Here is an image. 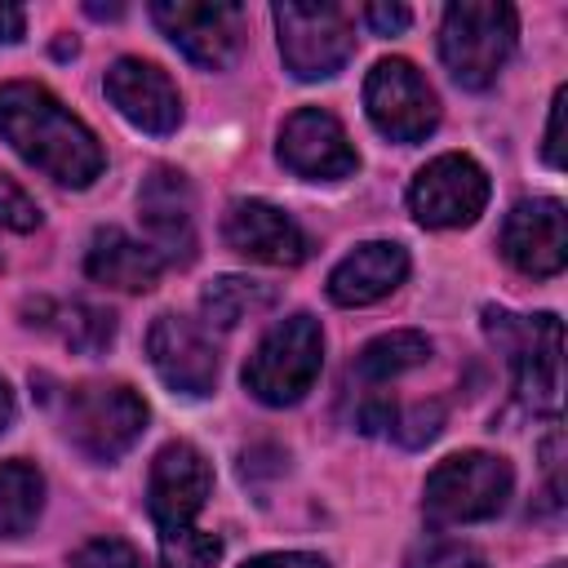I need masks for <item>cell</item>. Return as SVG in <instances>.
<instances>
[{
  "instance_id": "cell-1",
  "label": "cell",
  "mask_w": 568,
  "mask_h": 568,
  "mask_svg": "<svg viewBox=\"0 0 568 568\" xmlns=\"http://www.w3.org/2000/svg\"><path fill=\"white\" fill-rule=\"evenodd\" d=\"M0 138L44 178L62 186H89L102 169V142L93 129L71 115L62 98H53L44 84L9 80L0 84Z\"/></svg>"
},
{
  "instance_id": "cell-2",
  "label": "cell",
  "mask_w": 568,
  "mask_h": 568,
  "mask_svg": "<svg viewBox=\"0 0 568 568\" xmlns=\"http://www.w3.org/2000/svg\"><path fill=\"white\" fill-rule=\"evenodd\" d=\"M484 333L506 355L515 390L528 408L555 413L564 382V328L555 315H515L506 306H484Z\"/></svg>"
},
{
  "instance_id": "cell-3",
  "label": "cell",
  "mask_w": 568,
  "mask_h": 568,
  "mask_svg": "<svg viewBox=\"0 0 568 568\" xmlns=\"http://www.w3.org/2000/svg\"><path fill=\"white\" fill-rule=\"evenodd\" d=\"M515 31L519 18L510 4L497 0L448 4L439 22V58L462 89H488L515 49Z\"/></svg>"
},
{
  "instance_id": "cell-4",
  "label": "cell",
  "mask_w": 568,
  "mask_h": 568,
  "mask_svg": "<svg viewBox=\"0 0 568 568\" xmlns=\"http://www.w3.org/2000/svg\"><path fill=\"white\" fill-rule=\"evenodd\" d=\"M320 368H324V333L311 315L297 311L262 333V342L244 364V386L253 399L271 408H288L315 386Z\"/></svg>"
},
{
  "instance_id": "cell-5",
  "label": "cell",
  "mask_w": 568,
  "mask_h": 568,
  "mask_svg": "<svg viewBox=\"0 0 568 568\" xmlns=\"http://www.w3.org/2000/svg\"><path fill=\"white\" fill-rule=\"evenodd\" d=\"M515 488V470L497 453H453L444 457L422 488V510L430 524H479L493 519Z\"/></svg>"
},
{
  "instance_id": "cell-6",
  "label": "cell",
  "mask_w": 568,
  "mask_h": 568,
  "mask_svg": "<svg viewBox=\"0 0 568 568\" xmlns=\"http://www.w3.org/2000/svg\"><path fill=\"white\" fill-rule=\"evenodd\" d=\"M142 426H146V404L124 382H84L71 386L62 399V430L93 462L124 457L142 435Z\"/></svg>"
},
{
  "instance_id": "cell-7",
  "label": "cell",
  "mask_w": 568,
  "mask_h": 568,
  "mask_svg": "<svg viewBox=\"0 0 568 568\" xmlns=\"http://www.w3.org/2000/svg\"><path fill=\"white\" fill-rule=\"evenodd\" d=\"M280 58L297 80H328L355 49L351 13L328 0H284L275 4Z\"/></svg>"
},
{
  "instance_id": "cell-8",
  "label": "cell",
  "mask_w": 568,
  "mask_h": 568,
  "mask_svg": "<svg viewBox=\"0 0 568 568\" xmlns=\"http://www.w3.org/2000/svg\"><path fill=\"white\" fill-rule=\"evenodd\" d=\"M364 111L390 142H422L439 124V98L404 58H382L364 80Z\"/></svg>"
},
{
  "instance_id": "cell-9",
  "label": "cell",
  "mask_w": 568,
  "mask_h": 568,
  "mask_svg": "<svg viewBox=\"0 0 568 568\" xmlns=\"http://www.w3.org/2000/svg\"><path fill=\"white\" fill-rule=\"evenodd\" d=\"M488 204V173L470 160V155H435L426 169H417L413 186H408V209L422 226L435 231H453V226H470Z\"/></svg>"
},
{
  "instance_id": "cell-10",
  "label": "cell",
  "mask_w": 568,
  "mask_h": 568,
  "mask_svg": "<svg viewBox=\"0 0 568 568\" xmlns=\"http://www.w3.org/2000/svg\"><path fill=\"white\" fill-rule=\"evenodd\" d=\"M155 27L204 71H226L244 44V9L240 4H191V0H155Z\"/></svg>"
},
{
  "instance_id": "cell-11",
  "label": "cell",
  "mask_w": 568,
  "mask_h": 568,
  "mask_svg": "<svg viewBox=\"0 0 568 568\" xmlns=\"http://www.w3.org/2000/svg\"><path fill=\"white\" fill-rule=\"evenodd\" d=\"M209 493H213V466L195 444L173 439L155 453L151 479H146V510H151L160 537L191 528L195 515L204 510Z\"/></svg>"
},
{
  "instance_id": "cell-12",
  "label": "cell",
  "mask_w": 568,
  "mask_h": 568,
  "mask_svg": "<svg viewBox=\"0 0 568 568\" xmlns=\"http://www.w3.org/2000/svg\"><path fill=\"white\" fill-rule=\"evenodd\" d=\"M138 213L146 226V244L160 253L164 266H186L195 257V200L186 173L155 164L138 186Z\"/></svg>"
},
{
  "instance_id": "cell-13",
  "label": "cell",
  "mask_w": 568,
  "mask_h": 568,
  "mask_svg": "<svg viewBox=\"0 0 568 568\" xmlns=\"http://www.w3.org/2000/svg\"><path fill=\"white\" fill-rule=\"evenodd\" d=\"M146 359L173 395L200 399L217 382V346L195 320H182L173 311L155 315V324L146 328Z\"/></svg>"
},
{
  "instance_id": "cell-14",
  "label": "cell",
  "mask_w": 568,
  "mask_h": 568,
  "mask_svg": "<svg viewBox=\"0 0 568 568\" xmlns=\"http://www.w3.org/2000/svg\"><path fill=\"white\" fill-rule=\"evenodd\" d=\"M280 160L297 178L311 182H337L359 169V155L342 129V120L324 106H302L280 129Z\"/></svg>"
},
{
  "instance_id": "cell-15",
  "label": "cell",
  "mask_w": 568,
  "mask_h": 568,
  "mask_svg": "<svg viewBox=\"0 0 568 568\" xmlns=\"http://www.w3.org/2000/svg\"><path fill=\"white\" fill-rule=\"evenodd\" d=\"M501 257L524 275H559L568 262V222L564 204L550 195L519 200L501 222Z\"/></svg>"
},
{
  "instance_id": "cell-16",
  "label": "cell",
  "mask_w": 568,
  "mask_h": 568,
  "mask_svg": "<svg viewBox=\"0 0 568 568\" xmlns=\"http://www.w3.org/2000/svg\"><path fill=\"white\" fill-rule=\"evenodd\" d=\"M102 89H106L111 106H115L129 124H138L142 133L164 138V133H173V129L182 124V98H178L169 71H160V67L146 62V58H115V62L106 67Z\"/></svg>"
},
{
  "instance_id": "cell-17",
  "label": "cell",
  "mask_w": 568,
  "mask_h": 568,
  "mask_svg": "<svg viewBox=\"0 0 568 568\" xmlns=\"http://www.w3.org/2000/svg\"><path fill=\"white\" fill-rule=\"evenodd\" d=\"M222 235L235 253L266 262V266H297L306 262L311 244L293 213L266 204V200H235L222 217Z\"/></svg>"
},
{
  "instance_id": "cell-18",
  "label": "cell",
  "mask_w": 568,
  "mask_h": 568,
  "mask_svg": "<svg viewBox=\"0 0 568 568\" xmlns=\"http://www.w3.org/2000/svg\"><path fill=\"white\" fill-rule=\"evenodd\" d=\"M404 275H408V253L390 240H368L328 271V297L337 306H368L395 293Z\"/></svg>"
},
{
  "instance_id": "cell-19",
  "label": "cell",
  "mask_w": 568,
  "mask_h": 568,
  "mask_svg": "<svg viewBox=\"0 0 568 568\" xmlns=\"http://www.w3.org/2000/svg\"><path fill=\"white\" fill-rule=\"evenodd\" d=\"M160 271H164V262L146 240H133L120 226L93 231L89 253H84V275L89 280H98L106 288H124V293H146V288H155Z\"/></svg>"
},
{
  "instance_id": "cell-20",
  "label": "cell",
  "mask_w": 568,
  "mask_h": 568,
  "mask_svg": "<svg viewBox=\"0 0 568 568\" xmlns=\"http://www.w3.org/2000/svg\"><path fill=\"white\" fill-rule=\"evenodd\" d=\"M27 324H40V328H53L71 351L80 355H98L111 346L115 337V315L102 311V306H84V302H71V306H53V302H36L27 306Z\"/></svg>"
},
{
  "instance_id": "cell-21",
  "label": "cell",
  "mask_w": 568,
  "mask_h": 568,
  "mask_svg": "<svg viewBox=\"0 0 568 568\" xmlns=\"http://www.w3.org/2000/svg\"><path fill=\"white\" fill-rule=\"evenodd\" d=\"M426 359H430V337H426V333H413V328H395V333L373 337V342L355 355L351 373H355L364 386H382V382H395V377H404L408 368H417V364H426Z\"/></svg>"
},
{
  "instance_id": "cell-22",
  "label": "cell",
  "mask_w": 568,
  "mask_h": 568,
  "mask_svg": "<svg viewBox=\"0 0 568 568\" xmlns=\"http://www.w3.org/2000/svg\"><path fill=\"white\" fill-rule=\"evenodd\" d=\"M44 506V475L13 457L0 462V537H22Z\"/></svg>"
},
{
  "instance_id": "cell-23",
  "label": "cell",
  "mask_w": 568,
  "mask_h": 568,
  "mask_svg": "<svg viewBox=\"0 0 568 568\" xmlns=\"http://www.w3.org/2000/svg\"><path fill=\"white\" fill-rule=\"evenodd\" d=\"M271 302H275V293L266 284H257V280H244V275H217L200 293V311L217 328H235L240 320L266 311Z\"/></svg>"
},
{
  "instance_id": "cell-24",
  "label": "cell",
  "mask_w": 568,
  "mask_h": 568,
  "mask_svg": "<svg viewBox=\"0 0 568 568\" xmlns=\"http://www.w3.org/2000/svg\"><path fill=\"white\" fill-rule=\"evenodd\" d=\"M160 559L164 568H213L222 559V537L204 528H178L160 537Z\"/></svg>"
},
{
  "instance_id": "cell-25",
  "label": "cell",
  "mask_w": 568,
  "mask_h": 568,
  "mask_svg": "<svg viewBox=\"0 0 568 568\" xmlns=\"http://www.w3.org/2000/svg\"><path fill=\"white\" fill-rule=\"evenodd\" d=\"M404 568H488V559L475 546H466V541L430 537V541H417L408 550V564Z\"/></svg>"
},
{
  "instance_id": "cell-26",
  "label": "cell",
  "mask_w": 568,
  "mask_h": 568,
  "mask_svg": "<svg viewBox=\"0 0 568 568\" xmlns=\"http://www.w3.org/2000/svg\"><path fill=\"white\" fill-rule=\"evenodd\" d=\"M439 426H444V404L430 399V404H413V408L395 413L390 435H395L404 448H422V444H430V439L439 435Z\"/></svg>"
},
{
  "instance_id": "cell-27",
  "label": "cell",
  "mask_w": 568,
  "mask_h": 568,
  "mask_svg": "<svg viewBox=\"0 0 568 568\" xmlns=\"http://www.w3.org/2000/svg\"><path fill=\"white\" fill-rule=\"evenodd\" d=\"M71 568H142V555L124 537H93L71 555Z\"/></svg>"
},
{
  "instance_id": "cell-28",
  "label": "cell",
  "mask_w": 568,
  "mask_h": 568,
  "mask_svg": "<svg viewBox=\"0 0 568 568\" xmlns=\"http://www.w3.org/2000/svg\"><path fill=\"white\" fill-rule=\"evenodd\" d=\"M0 226H9V231H36L40 226V204L4 173H0Z\"/></svg>"
},
{
  "instance_id": "cell-29",
  "label": "cell",
  "mask_w": 568,
  "mask_h": 568,
  "mask_svg": "<svg viewBox=\"0 0 568 568\" xmlns=\"http://www.w3.org/2000/svg\"><path fill=\"white\" fill-rule=\"evenodd\" d=\"M364 22H368L377 36H399V31L413 22V9H408V4H364Z\"/></svg>"
},
{
  "instance_id": "cell-30",
  "label": "cell",
  "mask_w": 568,
  "mask_h": 568,
  "mask_svg": "<svg viewBox=\"0 0 568 568\" xmlns=\"http://www.w3.org/2000/svg\"><path fill=\"white\" fill-rule=\"evenodd\" d=\"M564 106H568V89H555L550 124H546V164L550 169H564Z\"/></svg>"
},
{
  "instance_id": "cell-31",
  "label": "cell",
  "mask_w": 568,
  "mask_h": 568,
  "mask_svg": "<svg viewBox=\"0 0 568 568\" xmlns=\"http://www.w3.org/2000/svg\"><path fill=\"white\" fill-rule=\"evenodd\" d=\"M541 466H546V510L564 506V484H559V430L546 435L541 444Z\"/></svg>"
},
{
  "instance_id": "cell-32",
  "label": "cell",
  "mask_w": 568,
  "mask_h": 568,
  "mask_svg": "<svg viewBox=\"0 0 568 568\" xmlns=\"http://www.w3.org/2000/svg\"><path fill=\"white\" fill-rule=\"evenodd\" d=\"M244 568H328V559L324 555H311V550H275V555L248 559Z\"/></svg>"
},
{
  "instance_id": "cell-33",
  "label": "cell",
  "mask_w": 568,
  "mask_h": 568,
  "mask_svg": "<svg viewBox=\"0 0 568 568\" xmlns=\"http://www.w3.org/2000/svg\"><path fill=\"white\" fill-rule=\"evenodd\" d=\"M22 31H27V13L18 4H0V44L22 40Z\"/></svg>"
},
{
  "instance_id": "cell-34",
  "label": "cell",
  "mask_w": 568,
  "mask_h": 568,
  "mask_svg": "<svg viewBox=\"0 0 568 568\" xmlns=\"http://www.w3.org/2000/svg\"><path fill=\"white\" fill-rule=\"evenodd\" d=\"M13 426V390H9V382L0 377V435Z\"/></svg>"
},
{
  "instance_id": "cell-35",
  "label": "cell",
  "mask_w": 568,
  "mask_h": 568,
  "mask_svg": "<svg viewBox=\"0 0 568 568\" xmlns=\"http://www.w3.org/2000/svg\"><path fill=\"white\" fill-rule=\"evenodd\" d=\"M89 13H93V18H120L124 9H120V4H106V9H102V4H89Z\"/></svg>"
},
{
  "instance_id": "cell-36",
  "label": "cell",
  "mask_w": 568,
  "mask_h": 568,
  "mask_svg": "<svg viewBox=\"0 0 568 568\" xmlns=\"http://www.w3.org/2000/svg\"><path fill=\"white\" fill-rule=\"evenodd\" d=\"M550 568H564V564H550Z\"/></svg>"
}]
</instances>
